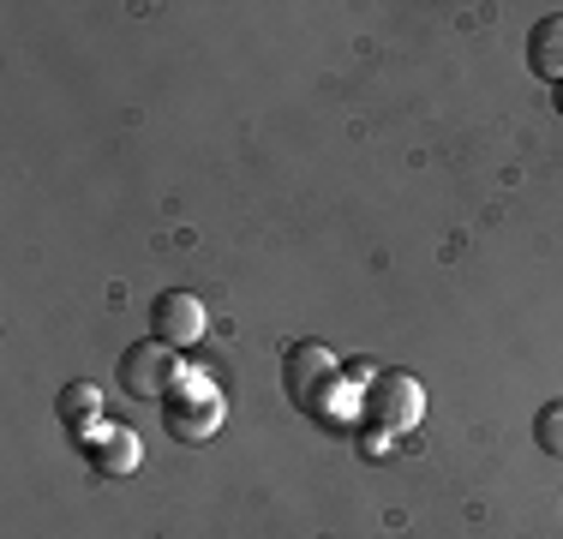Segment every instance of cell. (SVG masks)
I'll use <instances>...</instances> for the list:
<instances>
[{"instance_id": "6da1fadb", "label": "cell", "mask_w": 563, "mask_h": 539, "mask_svg": "<svg viewBox=\"0 0 563 539\" xmlns=\"http://www.w3.org/2000/svg\"><path fill=\"white\" fill-rule=\"evenodd\" d=\"M282 384H288L294 408L312 414V420H324L330 396H336V384H342V366H336V354H330L324 342H294L288 360H282Z\"/></svg>"}, {"instance_id": "7a4b0ae2", "label": "cell", "mask_w": 563, "mask_h": 539, "mask_svg": "<svg viewBox=\"0 0 563 539\" xmlns=\"http://www.w3.org/2000/svg\"><path fill=\"white\" fill-rule=\"evenodd\" d=\"M114 377L132 402H168L174 384H180V360H174V348H163V342H139V348L120 354Z\"/></svg>"}, {"instance_id": "3957f363", "label": "cell", "mask_w": 563, "mask_h": 539, "mask_svg": "<svg viewBox=\"0 0 563 539\" xmlns=\"http://www.w3.org/2000/svg\"><path fill=\"white\" fill-rule=\"evenodd\" d=\"M366 414H372V426H384V431H413V426H420V414H426L420 377H408V372H378V377L366 384Z\"/></svg>"}, {"instance_id": "277c9868", "label": "cell", "mask_w": 563, "mask_h": 539, "mask_svg": "<svg viewBox=\"0 0 563 539\" xmlns=\"http://www.w3.org/2000/svg\"><path fill=\"white\" fill-rule=\"evenodd\" d=\"M205 330H210V318H205V300H198V294L168 288V294H156V300H151V336L163 348H198V342H205Z\"/></svg>"}, {"instance_id": "5b68a950", "label": "cell", "mask_w": 563, "mask_h": 539, "mask_svg": "<svg viewBox=\"0 0 563 539\" xmlns=\"http://www.w3.org/2000/svg\"><path fill=\"white\" fill-rule=\"evenodd\" d=\"M163 426H168V438H180V443H210L222 426V396L210 384L180 389V396L163 402Z\"/></svg>"}, {"instance_id": "8992f818", "label": "cell", "mask_w": 563, "mask_h": 539, "mask_svg": "<svg viewBox=\"0 0 563 539\" xmlns=\"http://www.w3.org/2000/svg\"><path fill=\"white\" fill-rule=\"evenodd\" d=\"M78 450H85V462L97 468L102 480H120V474H132V468L144 462V443L132 438V431H120V426L97 431V438H85V443H78Z\"/></svg>"}, {"instance_id": "52a82bcc", "label": "cell", "mask_w": 563, "mask_h": 539, "mask_svg": "<svg viewBox=\"0 0 563 539\" xmlns=\"http://www.w3.org/2000/svg\"><path fill=\"white\" fill-rule=\"evenodd\" d=\"M528 66L533 78H545V85H563V19H540L528 31Z\"/></svg>"}, {"instance_id": "ba28073f", "label": "cell", "mask_w": 563, "mask_h": 539, "mask_svg": "<svg viewBox=\"0 0 563 539\" xmlns=\"http://www.w3.org/2000/svg\"><path fill=\"white\" fill-rule=\"evenodd\" d=\"M55 414H60V426H73L78 438H85V426L102 414V396H97V384H66V389H60V402H55Z\"/></svg>"}, {"instance_id": "9c48e42d", "label": "cell", "mask_w": 563, "mask_h": 539, "mask_svg": "<svg viewBox=\"0 0 563 539\" xmlns=\"http://www.w3.org/2000/svg\"><path fill=\"white\" fill-rule=\"evenodd\" d=\"M533 443H540L545 455H563V402H545V408L533 414Z\"/></svg>"}, {"instance_id": "30bf717a", "label": "cell", "mask_w": 563, "mask_h": 539, "mask_svg": "<svg viewBox=\"0 0 563 539\" xmlns=\"http://www.w3.org/2000/svg\"><path fill=\"white\" fill-rule=\"evenodd\" d=\"M552 102H558V114H563V85H558V90H552Z\"/></svg>"}]
</instances>
